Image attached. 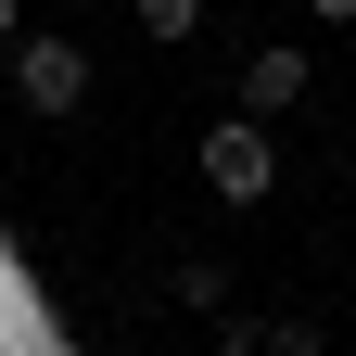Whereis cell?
Returning a JSON list of instances; mask_svg holds the SVG:
<instances>
[{
    "label": "cell",
    "instance_id": "cell-1",
    "mask_svg": "<svg viewBox=\"0 0 356 356\" xmlns=\"http://www.w3.org/2000/svg\"><path fill=\"white\" fill-rule=\"evenodd\" d=\"M191 165H204L216 204H267V191H280V140H267V115H242V102L191 140Z\"/></svg>",
    "mask_w": 356,
    "mask_h": 356
},
{
    "label": "cell",
    "instance_id": "cell-2",
    "mask_svg": "<svg viewBox=\"0 0 356 356\" xmlns=\"http://www.w3.org/2000/svg\"><path fill=\"white\" fill-rule=\"evenodd\" d=\"M0 64H13V102H26V115H76V102H89V51H76V38L13 26V51H0Z\"/></svg>",
    "mask_w": 356,
    "mask_h": 356
},
{
    "label": "cell",
    "instance_id": "cell-3",
    "mask_svg": "<svg viewBox=\"0 0 356 356\" xmlns=\"http://www.w3.org/2000/svg\"><path fill=\"white\" fill-rule=\"evenodd\" d=\"M305 76H318V64H305V51H280V38H267V51L242 64V115H267V127H280V115L305 102Z\"/></svg>",
    "mask_w": 356,
    "mask_h": 356
},
{
    "label": "cell",
    "instance_id": "cell-4",
    "mask_svg": "<svg viewBox=\"0 0 356 356\" xmlns=\"http://www.w3.org/2000/svg\"><path fill=\"white\" fill-rule=\"evenodd\" d=\"M165 293L191 305V318H216V305H229V267H216V254H178V267H165Z\"/></svg>",
    "mask_w": 356,
    "mask_h": 356
},
{
    "label": "cell",
    "instance_id": "cell-5",
    "mask_svg": "<svg viewBox=\"0 0 356 356\" xmlns=\"http://www.w3.org/2000/svg\"><path fill=\"white\" fill-rule=\"evenodd\" d=\"M140 38H165V51H191V38H204V0H140Z\"/></svg>",
    "mask_w": 356,
    "mask_h": 356
},
{
    "label": "cell",
    "instance_id": "cell-6",
    "mask_svg": "<svg viewBox=\"0 0 356 356\" xmlns=\"http://www.w3.org/2000/svg\"><path fill=\"white\" fill-rule=\"evenodd\" d=\"M13 26H26V0H0V51H13Z\"/></svg>",
    "mask_w": 356,
    "mask_h": 356
},
{
    "label": "cell",
    "instance_id": "cell-7",
    "mask_svg": "<svg viewBox=\"0 0 356 356\" xmlns=\"http://www.w3.org/2000/svg\"><path fill=\"white\" fill-rule=\"evenodd\" d=\"M318 13H331V26H343V13H356V0H318Z\"/></svg>",
    "mask_w": 356,
    "mask_h": 356
}]
</instances>
